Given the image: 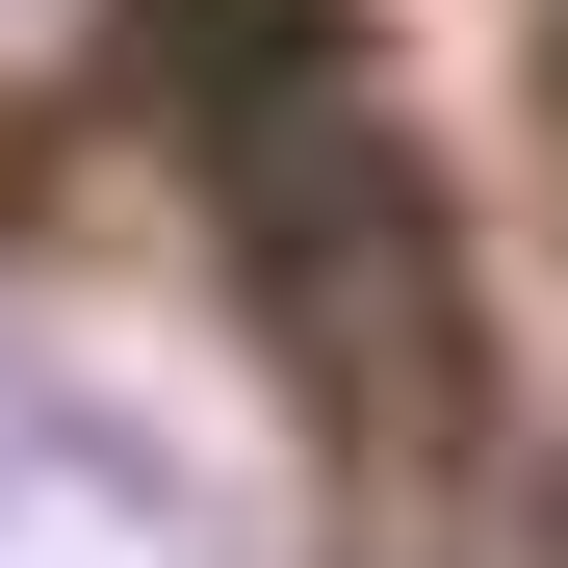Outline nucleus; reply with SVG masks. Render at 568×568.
Wrapping results in <instances>:
<instances>
[{
    "label": "nucleus",
    "mask_w": 568,
    "mask_h": 568,
    "mask_svg": "<svg viewBox=\"0 0 568 568\" xmlns=\"http://www.w3.org/2000/svg\"><path fill=\"white\" fill-rule=\"evenodd\" d=\"M207 130V233L258 258V311H284V362L311 388H439V181H414V130L362 104V78L311 52V78H233V104H181Z\"/></svg>",
    "instance_id": "f257e3e1"
}]
</instances>
